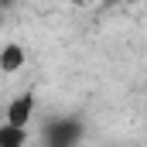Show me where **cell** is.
<instances>
[{
	"label": "cell",
	"mask_w": 147,
	"mask_h": 147,
	"mask_svg": "<svg viewBox=\"0 0 147 147\" xmlns=\"http://www.w3.org/2000/svg\"><path fill=\"white\" fill-rule=\"evenodd\" d=\"M24 62H28L24 48H21L17 41H7L3 51H0V72H3V75H14L17 69H24Z\"/></svg>",
	"instance_id": "3957f363"
},
{
	"label": "cell",
	"mask_w": 147,
	"mask_h": 147,
	"mask_svg": "<svg viewBox=\"0 0 147 147\" xmlns=\"http://www.w3.org/2000/svg\"><path fill=\"white\" fill-rule=\"evenodd\" d=\"M24 144H28V130L24 127H10V123L0 127V147H24Z\"/></svg>",
	"instance_id": "277c9868"
},
{
	"label": "cell",
	"mask_w": 147,
	"mask_h": 147,
	"mask_svg": "<svg viewBox=\"0 0 147 147\" xmlns=\"http://www.w3.org/2000/svg\"><path fill=\"white\" fill-rule=\"evenodd\" d=\"M82 134H86L82 120H75V116H51L45 123V147H79Z\"/></svg>",
	"instance_id": "6da1fadb"
},
{
	"label": "cell",
	"mask_w": 147,
	"mask_h": 147,
	"mask_svg": "<svg viewBox=\"0 0 147 147\" xmlns=\"http://www.w3.org/2000/svg\"><path fill=\"white\" fill-rule=\"evenodd\" d=\"M31 113H34V92H21L17 99H10V106H7V113H3V123H10V127H24V130H28Z\"/></svg>",
	"instance_id": "7a4b0ae2"
}]
</instances>
